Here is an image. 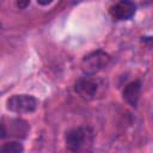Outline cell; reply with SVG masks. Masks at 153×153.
Masks as SVG:
<instances>
[{"mask_svg":"<svg viewBox=\"0 0 153 153\" xmlns=\"http://www.w3.org/2000/svg\"><path fill=\"white\" fill-rule=\"evenodd\" d=\"M65 141L71 153H85L92 145V130L87 127L72 128L66 133Z\"/></svg>","mask_w":153,"mask_h":153,"instance_id":"cell-1","label":"cell"},{"mask_svg":"<svg viewBox=\"0 0 153 153\" xmlns=\"http://www.w3.org/2000/svg\"><path fill=\"white\" fill-rule=\"evenodd\" d=\"M110 62V55L103 50H96L86 55L81 61V69L86 75H93L105 68Z\"/></svg>","mask_w":153,"mask_h":153,"instance_id":"cell-2","label":"cell"},{"mask_svg":"<svg viewBox=\"0 0 153 153\" xmlns=\"http://www.w3.org/2000/svg\"><path fill=\"white\" fill-rule=\"evenodd\" d=\"M6 108L14 114H30L37 108V99L30 94H13L6 102Z\"/></svg>","mask_w":153,"mask_h":153,"instance_id":"cell-3","label":"cell"},{"mask_svg":"<svg viewBox=\"0 0 153 153\" xmlns=\"http://www.w3.org/2000/svg\"><path fill=\"white\" fill-rule=\"evenodd\" d=\"M74 91L84 99H92L96 97V93L98 91V84L97 81L90 76H81L79 78L74 84Z\"/></svg>","mask_w":153,"mask_h":153,"instance_id":"cell-4","label":"cell"},{"mask_svg":"<svg viewBox=\"0 0 153 153\" xmlns=\"http://www.w3.org/2000/svg\"><path fill=\"white\" fill-rule=\"evenodd\" d=\"M135 11H136L135 4L128 0L118 1L112 6H110L109 8V13L115 20H128L135 14Z\"/></svg>","mask_w":153,"mask_h":153,"instance_id":"cell-5","label":"cell"},{"mask_svg":"<svg viewBox=\"0 0 153 153\" xmlns=\"http://www.w3.org/2000/svg\"><path fill=\"white\" fill-rule=\"evenodd\" d=\"M140 92H141V81L134 80L124 86L122 91V97L130 106H136L139 102Z\"/></svg>","mask_w":153,"mask_h":153,"instance_id":"cell-6","label":"cell"},{"mask_svg":"<svg viewBox=\"0 0 153 153\" xmlns=\"http://www.w3.org/2000/svg\"><path fill=\"white\" fill-rule=\"evenodd\" d=\"M29 131V124L19 118L10 120V128L8 130H1V137H6V135L14 136V137H25Z\"/></svg>","mask_w":153,"mask_h":153,"instance_id":"cell-7","label":"cell"},{"mask_svg":"<svg viewBox=\"0 0 153 153\" xmlns=\"http://www.w3.org/2000/svg\"><path fill=\"white\" fill-rule=\"evenodd\" d=\"M0 153H24V147L18 141H7L1 145Z\"/></svg>","mask_w":153,"mask_h":153,"instance_id":"cell-8","label":"cell"},{"mask_svg":"<svg viewBox=\"0 0 153 153\" xmlns=\"http://www.w3.org/2000/svg\"><path fill=\"white\" fill-rule=\"evenodd\" d=\"M29 4H30V1H25V2L19 1V2H17V6H18V7H25V6H27Z\"/></svg>","mask_w":153,"mask_h":153,"instance_id":"cell-9","label":"cell"}]
</instances>
